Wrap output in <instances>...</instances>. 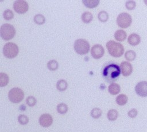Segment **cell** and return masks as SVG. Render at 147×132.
<instances>
[{
	"label": "cell",
	"mask_w": 147,
	"mask_h": 132,
	"mask_svg": "<svg viewBox=\"0 0 147 132\" xmlns=\"http://www.w3.org/2000/svg\"><path fill=\"white\" fill-rule=\"evenodd\" d=\"M121 73L120 67L115 63L106 64L103 69L102 75L108 83H113L116 81Z\"/></svg>",
	"instance_id": "cell-1"
},
{
	"label": "cell",
	"mask_w": 147,
	"mask_h": 132,
	"mask_svg": "<svg viewBox=\"0 0 147 132\" xmlns=\"http://www.w3.org/2000/svg\"><path fill=\"white\" fill-rule=\"evenodd\" d=\"M106 48L109 53L114 57H119L124 52L123 45L121 43L113 40L109 41L106 43Z\"/></svg>",
	"instance_id": "cell-2"
},
{
	"label": "cell",
	"mask_w": 147,
	"mask_h": 132,
	"mask_svg": "<svg viewBox=\"0 0 147 132\" xmlns=\"http://www.w3.org/2000/svg\"><path fill=\"white\" fill-rule=\"evenodd\" d=\"M16 34L14 27L10 24H4L0 28V35L1 38L5 41L12 39Z\"/></svg>",
	"instance_id": "cell-3"
},
{
	"label": "cell",
	"mask_w": 147,
	"mask_h": 132,
	"mask_svg": "<svg viewBox=\"0 0 147 132\" xmlns=\"http://www.w3.org/2000/svg\"><path fill=\"white\" fill-rule=\"evenodd\" d=\"M75 51L80 55L87 54L90 50V44L85 39L79 38L75 41L74 44Z\"/></svg>",
	"instance_id": "cell-4"
},
{
	"label": "cell",
	"mask_w": 147,
	"mask_h": 132,
	"mask_svg": "<svg viewBox=\"0 0 147 132\" xmlns=\"http://www.w3.org/2000/svg\"><path fill=\"white\" fill-rule=\"evenodd\" d=\"M18 52V47L14 42H9L6 43L3 47V53L6 58L13 59L17 56Z\"/></svg>",
	"instance_id": "cell-5"
},
{
	"label": "cell",
	"mask_w": 147,
	"mask_h": 132,
	"mask_svg": "<svg viewBox=\"0 0 147 132\" xmlns=\"http://www.w3.org/2000/svg\"><path fill=\"white\" fill-rule=\"evenodd\" d=\"M24 98V92L20 88H13L8 92V98L12 103H18L23 100Z\"/></svg>",
	"instance_id": "cell-6"
},
{
	"label": "cell",
	"mask_w": 147,
	"mask_h": 132,
	"mask_svg": "<svg viewBox=\"0 0 147 132\" xmlns=\"http://www.w3.org/2000/svg\"><path fill=\"white\" fill-rule=\"evenodd\" d=\"M131 22V16L127 13H122L117 18V24L121 28H127L130 26Z\"/></svg>",
	"instance_id": "cell-7"
},
{
	"label": "cell",
	"mask_w": 147,
	"mask_h": 132,
	"mask_svg": "<svg viewBox=\"0 0 147 132\" xmlns=\"http://www.w3.org/2000/svg\"><path fill=\"white\" fill-rule=\"evenodd\" d=\"M13 7L15 11L20 14L25 13L29 9L28 2L24 0H17L14 1Z\"/></svg>",
	"instance_id": "cell-8"
},
{
	"label": "cell",
	"mask_w": 147,
	"mask_h": 132,
	"mask_svg": "<svg viewBox=\"0 0 147 132\" xmlns=\"http://www.w3.org/2000/svg\"><path fill=\"white\" fill-rule=\"evenodd\" d=\"M136 93L141 97L147 96V81H141L137 83L135 86Z\"/></svg>",
	"instance_id": "cell-9"
},
{
	"label": "cell",
	"mask_w": 147,
	"mask_h": 132,
	"mask_svg": "<svg viewBox=\"0 0 147 132\" xmlns=\"http://www.w3.org/2000/svg\"><path fill=\"white\" fill-rule=\"evenodd\" d=\"M105 53V49L100 44L94 45L91 49V55L95 59H99L101 58Z\"/></svg>",
	"instance_id": "cell-10"
},
{
	"label": "cell",
	"mask_w": 147,
	"mask_h": 132,
	"mask_svg": "<svg viewBox=\"0 0 147 132\" xmlns=\"http://www.w3.org/2000/svg\"><path fill=\"white\" fill-rule=\"evenodd\" d=\"M38 122L41 126L44 127H48L52 124L53 118L49 114H43L40 117Z\"/></svg>",
	"instance_id": "cell-11"
},
{
	"label": "cell",
	"mask_w": 147,
	"mask_h": 132,
	"mask_svg": "<svg viewBox=\"0 0 147 132\" xmlns=\"http://www.w3.org/2000/svg\"><path fill=\"white\" fill-rule=\"evenodd\" d=\"M121 73L124 76H128L133 72L132 65L128 61H122L120 64Z\"/></svg>",
	"instance_id": "cell-12"
},
{
	"label": "cell",
	"mask_w": 147,
	"mask_h": 132,
	"mask_svg": "<svg viewBox=\"0 0 147 132\" xmlns=\"http://www.w3.org/2000/svg\"><path fill=\"white\" fill-rule=\"evenodd\" d=\"M141 41L140 36L137 33H131L127 38L128 43L131 46H136L140 44Z\"/></svg>",
	"instance_id": "cell-13"
},
{
	"label": "cell",
	"mask_w": 147,
	"mask_h": 132,
	"mask_svg": "<svg viewBox=\"0 0 147 132\" xmlns=\"http://www.w3.org/2000/svg\"><path fill=\"white\" fill-rule=\"evenodd\" d=\"M108 91L110 94L115 95L119 93L121 91V87L118 84L116 83H112L109 85L108 87Z\"/></svg>",
	"instance_id": "cell-14"
},
{
	"label": "cell",
	"mask_w": 147,
	"mask_h": 132,
	"mask_svg": "<svg viewBox=\"0 0 147 132\" xmlns=\"http://www.w3.org/2000/svg\"><path fill=\"white\" fill-rule=\"evenodd\" d=\"M114 37L115 39L119 42L123 41L127 37V34L125 31L122 29H118L117 30L114 34Z\"/></svg>",
	"instance_id": "cell-15"
},
{
	"label": "cell",
	"mask_w": 147,
	"mask_h": 132,
	"mask_svg": "<svg viewBox=\"0 0 147 132\" xmlns=\"http://www.w3.org/2000/svg\"><path fill=\"white\" fill-rule=\"evenodd\" d=\"M128 98L125 94H119L116 97L115 102L119 106H123L127 102Z\"/></svg>",
	"instance_id": "cell-16"
},
{
	"label": "cell",
	"mask_w": 147,
	"mask_h": 132,
	"mask_svg": "<svg viewBox=\"0 0 147 132\" xmlns=\"http://www.w3.org/2000/svg\"><path fill=\"white\" fill-rule=\"evenodd\" d=\"M99 0H83L82 1L84 5L89 9H93L96 7L99 3Z\"/></svg>",
	"instance_id": "cell-17"
},
{
	"label": "cell",
	"mask_w": 147,
	"mask_h": 132,
	"mask_svg": "<svg viewBox=\"0 0 147 132\" xmlns=\"http://www.w3.org/2000/svg\"><path fill=\"white\" fill-rule=\"evenodd\" d=\"M81 19L84 23L88 24L92 20L93 15L89 11H85L82 13L81 15Z\"/></svg>",
	"instance_id": "cell-18"
},
{
	"label": "cell",
	"mask_w": 147,
	"mask_h": 132,
	"mask_svg": "<svg viewBox=\"0 0 147 132\" xmlns=\"http://www.w3.org/2000/svg\"><path fill=\"white\" fill-rule=\"evenodd\" d=\"M118 117V112L115 109H111L109 110L107 114V118L110 121H115Z\"/></svg>",
	"instance_id": "cell-19"
},
{
	"label": "cell",
	"mask_w": 147,
	"mask_h": 132,
	"mask_svg": "<svg viewBox=\"0 0 147 132\" xmlns=\"http://www.w3.org/2000/svg\"><path fill=\"white\" fill-rule=\"evenodd\" d=\"M68 87V83L66 80L64 79H60L57 81L56 83V88L60 91H65Z\"/></svg>",
	"instance_id": "cell-20"
},
{
	"label": "cell",
	"mask_w": 147,
	"mask_h": 132,
	"mask_svg": "<svg viewBox=\"0 0 147 132\" xmlns=\"http://www.w3.org/2000/svg\"><path fill=\"white\" fill-rule=\"evenodd\" d=\"M9 78L6 73L1 72L0 73V86L1 87H5L9 83Z\"/></svg>",
	"instance_id": "cell-21"
},
{
	"label": "cell",
	"mask_w": 147,
	"mask_h": 132,
	"mask_svg": "<svg viewBox=\"0 0 147 132\" xmlns=\"http://www.w3.org/2000/svg\"><path fill=\"white\" fill-rule=\"evenodd\" d=\"M57 112L60 114H65L68 111V106L64 103H61L57 104L56 107Z\"/></svg>",
	"instance_id": "cell-22"
},
{
	"label": "cell",
	"mask_w": 147,
	"mask_h": 132,
	"mask_svg": "<svg viewBox=\"0 0 147 132\" xmlns=\"http://www.w3.org/2000/svg\"><path fill=\"white\" fill-rule=\"evenodd\" d=\"M59 67L58 62L55 60H51L47 63V68L50 71H55Z\"/></svg>",
	"instance_id": "cell-23"
},
{
	"label": "cell",
	"mask_w": 147,
	"mask_h": 132,
	"mask_svg": "<svg viewBox=\"0 0 147 132\" xmlns=\"http://www.w3.org/2000/svg\"><path fill=\"white\" fill-rule=\"evenodd\" d=\"M34 22L38 25H42L45 22L44 16L41 14H37L34 17Z\"/></svg>",
	"instance_id": "cell-24"
},
{
	"label": "cell",
	"mask_w": 147,
	"mask_h": 132,
	"mask_svg": "<svg viewBox=\"0 0 147 132\" xmlns=\"http://www.w3.org/2000/svg\"><path fill=\"white\" fill-rule=\"evenodd\" d=\"M102 114V110L99 108H94L91 110L90 112V115L94 119H98L99 118Z\"/></svg>",
	"instance_id": "cell-25"
},
{
	"label": "cell",
	"mask_w": 147,
	"mask_h": 132,
	"mask_svg": "<svg viewBox=\"0 0 147 132\" xmlns=\"http://www.w3.org/2000/svg\"><path fill=\"white\" fill-rule=\"evenodd\" d=\"M136 57V53L132 50H129L125 53V57L128 61H133Z\"/></svg>",
	"instance_id": "cell-26"
},
{
	"label": "cell",
	"mask_w": 147,
	"mask_h": 132,
	"mask_svg": "<svg viewBox=\"0 0 147 132\" xmlns=\"http://www.w3.org/2000/svg\"><path fill=\"white\" fill-rule=\"evenodd\" d=\"M98 20L102 22H106L109 19V14L106 11H101L98 14Z\"/></svg>",
	"instance_id": "cell-27"
},
{
	"label": "cell",
	"mask_w": 147,
	"mask_h": 132,
	"mask_svg": "<svg viewBox=\"0 0 147 132\" xmlns=\"http://www.w3.org/2000/svg\"><path fill=\"white\" fill-rule=\"evenodd\" d=\"M3 17L6 20H10L14 17V14L13 11L10 9H6L3 13Z\"/></svg>",
	"instance_id": "cell-28"
},
{
	"label": "cell",
	"mask_w": 147,
	"mask_h": 132,
	"mask_svg": "<svg viewBox=\"0 0 147 132\" xmlns=\"http://www.w3.org/2000/svg\"><path fill=\"white\" fill-rule=\"evenodd\" d=\"M18 122L21 125H25L28 123L29 118L26 115H25L24 114H20L18 117Z\"/></svg>",
	"instance_id": "cell-29"
},
{
	"label": "cell",
	"mask_w": 147,
	"mask_h": 132,
	"mask_svg": "<svg viewBox=\"0 0 147 132\" xmlns=\"http://www.w3.org/2000/svg\"><path fill=\"white\" fill-rule=\"evenodd\" d=\"M136 6V3L134 1L129 0L126 1L125 2V7L129 10H133Z\"/></svg>",
	"instance_id": "cell-30"
},
{
	"label": "cell",
	"mask_w": 147,
	"mask_h": 132,
	"mask_svg": "<svg viewBox=\"0 0 147 132\" xmlns=\"http://www.w3.org/2000/svg\"><path fill=\"white\" fill-rule=\"evenodd\" d=\"M36 102L37 100L36 98L32 96H29L26 99V103L30 107L34 106L36 104Z\"/></svg>",
	"instance_id": "cell-31"
},
{
	"label": "cell",
	"mask_w": 147,
	"mask_h": 132,
	"mask_svg": "<svg viewBox=\"0 0 147 132\" xmlns=\"http://www.w3.org/2000/svg\"><path fill=\"white\" fill-rule=\"evenodd\" d=\"M137 114H138V111L136 108L130 109L127 112V115L131 118H135L137 115Z\"/></svg>",
	"instance_id": "cell-32"
},
{
	"label": "cell",
	"mask_w": 147,
	"mask_h": 132,
	"mask_svg": "<svg viewBox=\"0 0 147 132\" xmlns=\"http://www.w3.org/2000/svg\"><path fill=\"white\" fill-rule=\"evenodd\" d=\"M144 3H145V5H147V0H144Z\"/></svg>",
	"instance_id": "cell-33"
}]
</instances>
